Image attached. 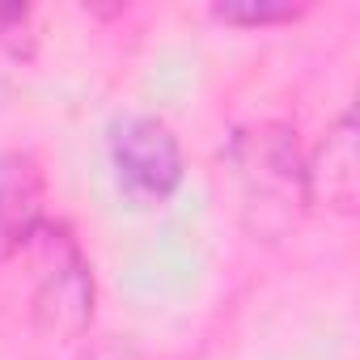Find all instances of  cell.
<instances>
[{
    "label": "cell",
    "mask_w": 360,
    "mask_h": 360,
    "mask_svg": "<svg viewBox=\"0 0 360 360\" xmlns=\"http://www.w3.org/2000/svg\"><path fill=\"white\" fill-rule=\"evenodd\" d=\"M18 26H26V9H18V5H0V34H13Z\"/></svg>",
    "instance_id": "ba28073f"
},
{
    "label": "cell",
    "mask_w": 360,
    "mask_h": 360,
    "mask_svg": "<svg viewBox=\"0 0 360 360\" xmlns=\"http://www.w3.org/2000/svg\"><path fill=\"white\" fill-rule=\"evenodd\" d=\"M229 169L259 233H280L309 204L305 157L297 148V131H288L284 123H259L238 131L229 144Z\"/></svg>",
    "instance_id": "6da1fadb"
},
{
    "label": "cell",
    "mask_w": 360,
    "mask_h": 360,
    "mask_svg": "<svg viewBox=\"0 0 360 360\" xmlns=\"http://www.w3.org/2000/svg\"><path fill=\"white\" fill-rule=\"evenodd\" d=\"M110 165L119 187L140 204H161L183 183L178 136L153 115H127L110 131Z\"/></svg>",
    "instance_id": "3957f363"
},
{
    "label": "cell",
    "mask_w": 360,
    "mask_h": 360,
    "mask_svg": "<svg viewBox=\"0 0 360 360\" xmlns=\"http://www.w3.org/2000/svg\"><path fill=\"white\" fill-rule=\"evenodd\" d=\"M39 250V292H34V318L43 330L60 339H77L94 318V276L64 225H47L30 242Z\"/></svg>",
    "instance_id": "7a4b0ae2"
},
{
    "label": "cell",
    "mask_w": 360,
    "mask_h": 360,
    "mask_svg": "<svg viewBox=\"0 0 360 360\" xmlns=\"http://www.w3.org/2000/svg\"><path fill=\"white\" fill-rule=\"evenodd\" d=\"M305 13V5H288V0H280V5H263V0H233V5H212V18L217 22H229V26H284V22H297Z\"/></svg>",
    "instance_id": "8992f818"
},
{
    "label": "cell",
    "mask_w": 360,
    "mask_h": 360,
    "mask_svg": "<svg viewBox=\"0 0 360 360\" xmlns=\"http://www.w3.org/2000/svg\"><path fill=\"white\" fill-rule=\"evenodd\" d=\"M77 360H148L140 347H131V343H123V339H106V343H94V347H85Z\"/></svg>",
    "instance_id": "52a82bcc"
},
{
    "label": "cell",
    "mask_w": 360,
    "mask_h": 360,
    "mask_svg": "<svg viewBox=\"0 0 360 360\" xmlns=\"http://www.w3.org/2000/svg\"><path fill=\"white\" fill-rule=\"evenodd\" d=\"M305 195L309 204H326L343 217L356 212L360 200V148H356V115L343 110L326 131L318 153L305 161Z\"/></svg>",
    "instance_id": "277c9868"
},
{
    "label": "cell",
    "mask_w": 360,
    "mask_h": 360,
    "mask_svg": "<svg viewBox=\"0 0 360 360\" xmlns=\"http://www.w3.org/2000/svg\"><path fill=\"white\" fill-rule=\"evenodd\" d=\"M43 229V174L30 153H0V263Z\"/></svg>",
    "instance_id": "5b68a950"
}]
</instances>
